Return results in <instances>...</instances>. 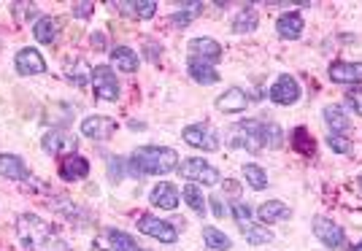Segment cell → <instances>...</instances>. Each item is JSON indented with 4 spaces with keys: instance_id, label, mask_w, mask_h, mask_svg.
<instances>
[{
    "instance_id": "obj_1",
    "label": "cell",
    "mask_w": 362,
    "mask_h": 251,
    "mask_svg": "<svg viewBox=\"0 0 362 251\" xmlns=\"http://www.w3.org/2000/svg\"><path fill=\"white\" fill-rule=\"evenodd\" d=\"M130 165L136 176H165L179 168V154L168 146H141L133 151Z\"/></svg>"
},
{
    "instance_id": "obj_2",
    "label": "cell",
    "mask_w": 362,
    "mask_h": 251,
    "mask_svg": "<svg viewBox=\"0 0 362 251\" xmlns=\"http://www.w3.org/2000/svg\"><path fill=\"white\" fill-rule=\"evenodd\" d=\"M262 124H265V119H243V122H235L230 127V133H227L230 146L246 148L252 154H257L259 148H265V144H262Z\"/></svg>"
},
{
    "instance_id": "obj_3",
    "label": "cell",
    "mask_w": 362,
    "mask_h": 251,
    "mask_svg": "<svg viewBox=\"0 0 362 251\" xmlns=\"http://www.w3.org/2000/svg\"><path fill=\"white\" fill-rule=\"evenodd\" d=\"M16 233H19V240L28 249H44L46 243L54 238V230L35 214H22L19 222H16Z\"/></svg>"
},
{
    "instance_id": "obj_4",
    "label": "cell",
    "mask_w": 362,
    "mask_h": 251,
    "mask_svg": "<svg viewBox=\"0 0 362 251\" xmlns=\"http://www.w3.org/2000/svg\"><path fill=\"white\" fill-rule=\"evenodd\" d=\"M176 170H179V176L184 178V181H192V184H206V187H214V184H219V181H222V173H219L214 165H209L206 160H197V157L184 160Z\"/></svg>"
},
{
    "instance_id": "obj_5",
    "label": "cell",
    "mask_w": 362,
    "mask_h": 251,
    "mask_svg": "<svg viewBox=\"0 0 362 251\" xmlns=\"http://www.w3.org/2000/svg\"><path fill=\"white\" fill-rule=\"evenodd\" d=\"M181 138L192 148H203V151H216L219 148V135H216V130H214L211 124H203V122L184 127Z\"/></svg>"
},
{
    "instance_id": "obj_6",
    "label": "cell",
    "mask_w": 362,
    "mask_h": 251,
    "mask_svg": "<svg viewBox=\"0 0 362 251\" xmlns=\"http://www.w3.org/2000/svg\"><path fill=\"white\" fill-rule=\"evenodd\" d=\"M138 230H141L144 235L160 240V243H176V240H179V233H176L173 224L165 222V219H157V216H149V214L138 216Z\"/></svg>"
},
{
    "instance_id": "obj_7",
    "label": "cell",
    "mask_w": 362,
    "mask_h": 251,
    "mask_svg": "<svg viewBox=\"0 0 362 251\" xmlns=\"http://www.w3.org/2000/svg\"><path fill=\"white\" fill-rule=\"evenodd\" d=\"M268 98H271L276 105H295L300 100V84H298V78L289 74H281L273 81Z\"/></svg>"
},
{
    "instance_id": "obj_8",
    "label": "cell",
    "mask_w": 362,
    "mask_h": 251,
    "mask_svg": "<svg viewBox=\"0 0 362 251\" xmlns=\"http://www.w3.org/2000/svg\"><path fill=\"white\" fill-rule=\"evenodd\" d=\"M92 87H95V95L100 100H117L119 98V81H117V74L108 65L92 68Z\"/></svg>"
},
{
    "instance_id": "obj_9",
    "label": "cell",
    "mask_w": 362,
    "mask_h": 251,
    "mask_svg": "<svg viewBox=\"0 0 362 251\" xmlns=\"http://www.w3.org/2000/svg\"><path fill=\"white\" fill-rule=\"evenodd\" d=\"M314 235H317L327 249H344V243H346L344 227L335 224L332 219H325V216H317V219H314Z\"/></svg>"
},
{
    "instance_id": "obj_10",
    "label": "cell",
    "mask_w": 362,
    "mask_h": 251,
    "mask_svg": "<svg viewBox=\"0 0 362 251\" xmlns=\"http://www.w3.org/2000/svg\"><path fill=\"white\" fill-rule=\"evenodd\" d=\"M81 133L92 141H108L117 133V122L111 117H103V114H95V117H87L81 122Z\"/></svg>"
},
{
    "instance_id": "obj_11",
    "label": "cell",
    "mask_w": 362,
    "mask_h": 251,
    "mask_svg": "<svg viewBox=\"0 0 362 251\" xmlns=\"http://www.w3.org/2000/svg\"><path fill=\"white\" fill-rule=\"evenodd\" d=\"M187 52H189L192 59H200L206 65H216L222 59V46L216 44L214 38H192L187 44Z\"/></svg>"
},
{
    "instance_id": "obj_12",
    "label": "cell",
    "mask_w": 362,
    "mask_h": 251,
    "mask_svg": "<svg viewBox=\"0 0 362 251\" xmlns=\"http://www.w3.org/2000/svg\"><path fill=\"white\" fill-rule=\"evenodd\" d=\"M14 65H16V74H22V76L46 74V59L41 57V52H38V49H33V46L16 52Z\"/></svg>"
},
{
    "instance_id": "obj_13",
    "label": "cell",
    "mask_w": 362,
    "mask_h": 251,
    "mask_svg": "<svg viewBox=\"0 0 362 251\" xmlns=\"http://www.w3.org/2000/svg\"><path fill=\"white\" fill-rule=\"evenodd\" d=\"M330 78L335 84H354L357 87L362 81V62H344V59L332 62Z\"/></svg>"
},
{
    "instance_id": "obj_14",
    "label": "cell",
    "mask_w": 362,
    "mask_h": 251,
    "mask_svg": "<svg viewBox=\"0 0 362 251\" xmlns=\"http://www.w3.org/2000/svg\"><path fill=\"white\" fill-rule=\"evenodd\" d=\"M41 146H44L46 154H54V157H60V154H65V151L74 154L76 138L60 133V130H49V133H44V138H41Z\"/></svg>"
},
{
    "instance_id": "obj_15",
    "label": "cell",
    "mask_w": 362,
    "mask_h": 251,
    "mask_svg": "<svg viewBox=\"0 0 362 251\" xmlns=\"http://www.w3.org/2000/svg\"><path fill=\"white\" fill-rule=\"evenodd\" d=\"M246 105H249V95L241 87H230L225 95L216 98V108L225 114H241V111H246Z\"/></svg>"
},
{
    "instance_id": "obj_16",
    "label": "cell",
    "mask_w": 362,
    "mask_h": 251,
    "mask_svg": "<svg viewBox=\"0 0 362 251\" xmlns=\"http://www.w3.org/2000/svg\"><path fill=\"white\" fill-rule=\"evenodd\" d=\"M90 176V163L81 154H65L60 163V178L62 181H78V178Z\"/></svg>"
},
{
    "instance_id": "obj_17",
    "label": "cell",
    "mask_w": 362,
    "mask_h": 251,
    "mask_svg": "<svg viewBox=\"0 0 362 251\" xmlns=\"http://www.w3.org/2000/svg\"><path fill=\"white\" fill-rule=\"evenodd\" d=\"M276 30H279V38H284V41H298L303 35V30H305V22H303V16L298 14V11H289V14L279 16Z\"/></svg>"
},
{
    "instance_id": "obj_18",
    "label": "cell",
    "mask_w": 362,
    "mask_h": 251,
    "mask_svg": "<svg viewBox=\"0 0 362 251\" xmlns=\"http://www.w3.org/2000/svg\"><path fill=\"white\" fill-rule=\"evenodd\" d=\"M0 176L8 181H28L30 168L22 163L16 154H0Z\"/></svg>"
},
{
    "instance_id": "obj_19",
    "label": "cell",
    "mask_w": 362,
    "mask_h": 251,
    "mask_svg": "<svg viewBox=\"0 0 362 251\" xmlns=\"http://www.w3.org/2000/svg\"><path fill=\"white\" fill-rule=\"evenodd\" d=\"M151 206L163 208V211H173L179 206V189L170 184V181H163L151 189Z\"/></svg>"
},
{
    "instance_id": "obj_20",
    "label": "cell",
    "mask_w": 362,
    "mask_h": 251,
    "mask_svg": "<svg viewBox=\"0 0 362 251\" xmlns=\"http://www.w3.org/2000/svg\"><path fill=\"white\" fill-rule=\"evenodd\" d=\"M257 216H259V222L262 224H273V222H284L292 216V211H289L287 203H281V200H268V203H262V206L257 208Z\"/></svg>"
},
{
    "instance_id": "obj_21",
    "label": "cell",
    "mask_w": 362,
    "mask_h": 251,
    "mask_svg": "<svg viewBox=\"0 0 362 251\" xmlns=\"http://www.w3.org/2000/svg\"><path fill=\"white\" fill-rule=\"evenodd\" d=\"M33 35H35L38 44H54V41L60 38V19H54V16H41V19L35 22V28H33Z\"/></svg>"
},
{
    "instance_id": "obj_22",
    "label": "cell",
    "mask_w": 362,
    "mask_h": 251,
    "mask_svg": "<svg viewBox=\"0 0 362 251\" xmlns=\"http://www.w3.org/2000/svg\"><path fill=\"white\" fill-rule=\"evenodd\" d=\"M187 74L192 76V81L203 84V87H209V84H216V81H219V74H216L214 65H206V62L192 59V57L187 59Z\"/></svg>"
},
{
    "instance_id": "obj_23",
    "label": "cell",
    "mask_w": 362,
    "mask_h": 251,
    "mask_svg": "<svg viewBox=\"0 0 362 251\" xmlns=\"http://www.w3.org/2000/svg\"><path fill=\"white\" fill-rule=\"evenodd\" d=\"M114 8H119L122 14L136 16V19H151L157 14V3L154 0H130V3H114Z\"/></svg>"
},
{
    "instance_id": "obj_24",
    "label": "cell",
    "mask_w": 362,
    "mask_h": 251,
    "mask_svg": "<svg viewBox=\"0 0 362 251\" xmlns=\"http://www.w3.org/2000/svg\"><path fill=\"white\" fill-rule=\"evenodd\" d=\"M325 122H327V127H330V133H349L351 130V119L346 117V111L341 108V105H325Z\"/></svg>"
},
{
    "instance_id": "obj_25",
    "label": "cell",
    "mask_w": 362,
    "mask_h": 251,
    "mask_svg": "<svg viewBox=\"0 0 362 251\" xmlns=\"http://www.w3.org/2000/svg\"><path fill=\"white\" fill-rule=\"evenodd\" d=\"M111 62L119 68L122 74H136L138 71V54L130 46H117V49H111Z\"/></svg>"
},
{
    "instance_id": "obj_26",
    "label": "cell",
    "mask_w": 362,
    "mask_h": 251,
    "mask_svg": "<svg viewBox=\"0 0 362 251\" xmlns=\"http://www.w3.org/2000/svg\"><path fill=\"white\" fill-rule=\"evenodd\" d=\"M203 11V3H184L179 6V11H173L170 14V25H176V28H187L197 14Z\"/></svg>"
},
{
    "instance_id": "obj_27",
    "label": "cell",
    "mask_w": 362,
    "mask_h": 251,
    "mask_svg": "<svg viewBox=\"0 0 362 251\" xmlns=\"http://www.w3.org/2000/svg\"><path fill=\"white\" fill-rule=\"evenodd\" d=\"M203 240H206V246L214 251L233 249V240H230L222 230H216V227H203Z\"/></svg>"
},
{
    "instance_id": "obj_28",
    "label": "cell",
    "mask_w": 362,
    "mask_h": 251,
    "mask_svg": "<svg viewBox=\"0 0 362 251\" xmlns=\"http://www.w3.org/2000/svg\"><path fill=\"white\" fill-rule=\"evenodd\" d=\"M257 22H259V16L252 6H246L243 11H238V16L233 19V30L235 33H255L257 30Z\"/></svg>"
},
{
    "instance_id": "obj_29",
    "label": "cell",
    "mask_w": 362,
    "mask_h": 251,
    "mask_svg": "<svg viewBox=\"0 0 362 251\" xmlns=\"http://www.w3.org/2000/svg\"><path fill=\"white\" fill-rule=\"evenodd\" d=\"M108 240H111V251H146L122 230H108Z\"/></svg>"
},
{
    "instance_id": "obj_30",
    "label": "cell",
    "mask_w": 362,
    "mask_h": 251,
    "mask_svg": "<svg viewBox=\"0 0 362 251\" xmlns=\"http://www.w3.org/2000/svg\"><path fill=\"white\" fill-rule=\"evenodd\" d=\"M243 176H246V181H249V187L257 189V192L268 187V173H265L259 165H255V163L243 165Z\"/></svg>"
},
{
    "instance_id": "obj_31",
    "label": "cell",
    "mask_w": 362,
    "mask_h": 251,
    "mask_svg": "<svg viewBox=\"0 0 362 251\" xmlns=\"http://www.w3.org/2000/svg\"><path fill=\"white\" fill-rule=\"evenodd\" d=\"M243 235H246V240H249L252 246H262V243H271L273 240V233L268 227H262V224H249V227H243Z\"/></svg>"
},
{
    "instance_id": "obj_32",
    "label": "cell",
    "mask_w": 362,
    "mask_h": 251,
    "mask_svg": "<svg viewBox=\"0 0 362 251\" xmlns=\"http://www.w3.org/2000/svg\"><path fill=\"white\" fill-rule=\"evenodd\" d=\"M262 144L268 148H279L284 144V130H281L276 122H265V124H262Z\"/></svg>"
},
{
    "instance_id": "obj_33",
    "label": "cell",
    "mask_w": 362,
    "mask_h": 251,
    "mask_svg": "<svg viewBox=\"0 0 362 251\" xmlns=\"http://www.w3.org/2000/svg\"><path fill=\"white\" fill-rule=\"evenodd\" d=\"M181 194H184V200L189 203V208H192L195 214H203V211H206V203H209V200L203 197V192H200V187H197V184H187Z\"/></svg>"
},
{
    "instance_id": "obj_34",
    "label": "cell",
    "mask_w": 362,
    "mask_h": 251,
    "mask_svg": "<svg viewBox=\"0 0 362 251\" xmlns=\"http://www.w3.org/2000/svg\"><path fill=\"white\" fill-rule=\"evenodd\" d=\"M68 78L74 81L76 87H87V84L92 81V68L84 62V59H78V62H76V68H71Z\"/></svg>"
},
{
    "instance_id": "obj_35",
    "label": "cell",
    "mask_w": 362,
    "mask_h": 251,
    "mask_svg": "<svg viewBox=\"0 0 362 251\" xmlns=\"http://www.w3.org/2000/svg\"><path fill=\"white\" fill-rule=\"evenodd\" d=\"M292 146L298 148L300 154H305V157L314 154V141L308 138V130H305V127H298V130L292 133Z\"/></svg>"
},
{
    "instance_id": "obj_36",
    "label": "cell",
    "mask_w": 362,
    "mask_h": 251,
    "mask_svg": "<svg viewBox=\"0 0 362 251\" xmlns=\"http://www.w3.org/2000/svg\"><path fill=\"white\" fill-rule=\"evenodd\" d=\"M230 211H233V219H235V224H238L241 230L252 224V208L246 206V203H233Z\"/></svg>"
},
{
    "instance_id": "obj_37",
    "label": "cell",
    "mask_w": 362,
    "mask_h": 251,
    "mask_svg": "<svg viewBox=\"0 0 362 251\" xmlns=\"http://www.w3.org/2000/svg\"><path fill=\"white\" fill-rule=\"evenodd\" d=\"M327 146H330L335 154H349V151H351V141H349L346 135H341V133H330V138H327Z\"/></svg>"
},
{
    "instance_id": "obj_38",
    "label": "cell",
    "mask_w": 362,
    "mask_h": 251,
    "mask_svg": "<svg viewBox=\"0 0 362 251\" xmlns=\"http://www.w3.org/2000/svg\"><path fill=\"white\" fill-rule=\"evenodd\" d=\"M346 103L354 108V114H360L362 117V87H351L346 92Z\"/></svg>"
},
{
    "instance_id": "obj_39",
    "label": "cell",
    "mask_w": 362,
    "mask_h": 251,
    "mask_svg": "<svg viewBox=\"0 0 362 251\" xmlns=\"http://www.w3.org/2000/svg\"><path fill=\"white\" fill-rule=\"evenodd\" d=\"M209 203H211L214 216H216V219H222V216H225V203H222V197H216V194H214V197H209Z\"/></svg>"
},
{
    "instance_id": "obj_40",
    "label": "cell",
    "mask_w": 362,
    "mask_h": 251,
    "mask_svg": "<svg viewBox=\"0 0 362 251\" xmlns=\"http://www.w3.org/2000/svg\"><path fill=\"white\" fill-rule=\"evenodd\" d=\"M92 8H95L92 3H76V6H74V14L84 19V16H90V14H92Z\"/></svg>"
},
{
    "instance_id": "obj_41",
    "label": "cell",
    "mask_w": 362,
    "mask_h": 251,
    "mask_svg": "<svg viewBox=\"0 0 362 251\" xmlns=\"http://www.w3.org/2000/svg\"><path fill=\"white\" fill-rule=\"evenodd\" d=\"M92 46H95V49H103V46H106V38H103V33H95V35H92Z\"/></svg>"
},
{
    "instance_id": "obj_42",
    "label": "cell",
    "mask_w": 362,
    "mask_h": 251,
    "mask_svg": "<svg viewBox=\"0 0 362 251\" xmlns=\"http://www.w3.org/2000/svg\"><path fill=\"white\" fill-rule=\"evenodd\" d=\"M111 176H117V178L122 176V160L119 163H114V160H111Z\"/></svg>"
},
{
    "instance_id": "obj_43",
    "label": "cell",
    "mask_w": 362,
    "mask_h": 251,
    "mask_svg": "<svg viewBox=\"0 0 362 251\" xmlns=\"http://www.w3.org/2000/svg\"><path fill=\"white\" fill-rule=\"evenodd\" d=\"M146 46L151 49V52H149V57H151V59H157V52H163V49H157V44H151V41H149Z\"/></svg>"
},
{
    "instance_id": "obj_44",
    "label": "cell",
    "mask_w": 362,
    "mask_h": 251,
    "mask_svg": "<svg viewBox=\"0 0 362 251\" xmlns=\"http://www.w3.org/2000/svg\"><path fill=\"white\" fill-rule=\"evenodd\" d=\"M351 251H362V240H360V243H357V246H354Z\"/></svg>"
},
{
    "instance_id": "obj_45",
    "label": "cell",
    "mask_w": 362,
    "mask_h": 251,
    "mask_svg": "<svg viewBox=\"0 0 362 251\" xmlns=\"http://www.w3.org/2000/svg\"><path fill=\"white\" fill-rule=\"evenodd\" d=\"M357 184H360V189H362V176H360V181H357Z\"/></svg>"
}]
</instances>
